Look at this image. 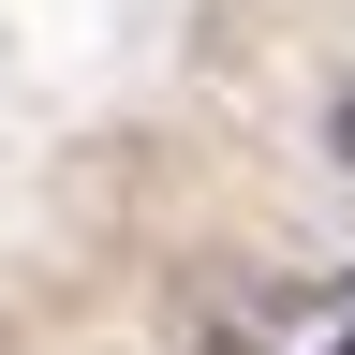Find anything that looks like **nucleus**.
<instances>
[{"mask_svg":"<svg viewBox=\"0 0 355 355\" xmlns=\"http://www.w3.org/2000/svg\"><path fill=\"white\" fill-rule=\"evenodd\" d=\"M326 148H340V163H355V89H340V104H326Z\"/></svg>","mask_w":355,"mask_h":355,"instance_id":"obj_1","label":"nucleus"}]
</instances>
